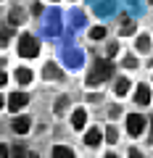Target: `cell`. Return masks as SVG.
I'll return each instance as SVG.
<instances>
[{
    "label": "cell",
    "mask_w": 153,
    "mask_h": 158,
    "mask_svg": "<svg viewBox=\"0 0 153 158\" xmlns=\"http://www.w3.org/2000/svg\"><path fill=\"white\" fill-rule=\"evenodd\" d=\"M111 74H113L111 63H108L106 58H95V63H92V69H90V77H87V87L103 85L106 79H111Z\"/></svg>",
    "instance_id": "obj_1"
},
{
    "label": "cell",
    "mask_w": 153,
    "mask_h": 158,
    "mask_svg": "<svg viewBox=\"0 0 153 158\" xmlns=\"http://www.w3.org/2000/svg\"><path fill=\"white\" fill-rule=\"evenodd\" d=\"M37 53H40V42H37V37H32V34H21V37H19V56H21V58H37Z\"/></svg>",
    "instance_id": "obj_2"
},
{
    "label": "cell",
    "mask_w": 153,
    "mask_h": 158,
    "mask_svg": "<svg viewBox=\"0 0 153 158\" xmlns=\"http://www.w3.org/2000/svg\"><path fill=\"white\" fill-rule=\"evenodd\" d=\"M127 129H130L132 137L142 135V132H145V118H142L140 113H130V116H127Z\"/></svg>",
    "instance_id": "obj_3"
},
{
    "label": "cell",
    "mask_w": 153,
    "mask_h": 158,
    "mask_svg": "<svg viewBox=\"0 0 153 158\" xmlns=\"http://www.w3.org/2000/svg\"><path fill=\"white\" fill-rule=\"evenodd\" d=\"M27 103H29L27 92H11V98H8V108H11V111H21Z\"/></svg>",
    "instance_id": "obj_4"
},
{
    "label": "cell",
    "mask_w": 153,
    "mask_h": 158,
    "mask_svg": "<svg viewBox=\"0 0 153 158\" xmlns=\"http://www.w3.org/2000/svg\"><path fill=\"white\" fill-rule=\"evenodd\" d=\"M29 129H32V118H27V116L13 118V132H16V135H27Z\"/></svg>",
    "instance_id": "obj_5"
},
{
    "label": "cell",
    "mask_w": 153,
    "mask_h": 158,
    "mask_svg": "<svg viewBox=\"0 0 153 158\" xmlns=\"http://www.w3.org/2000/svg\"><path fill=\"white\" fill-rule=\"evenodd\" d=\"M135 103H140V106H148V103H151V87H148V85H137Z\"/></svg>",
    "instance_id": "obj_6"
},
{
    "label": "cell",
    "mask_w": 153,
    "mask_h": 158,
    "mask_svg": "<svg viewBox=\"0 0 153 158\" xmlns=\"http://www.w3.org/2000/svg\"><path fill=\"white\" fill-rule=\"evenodd\" d=\"M85 121H87V111H85V108H77V111L71 113V127H74V129H82Z\"/></svg>",
    "instance_id": "obj_7"
},
{
    "label": "cell",
    "mask_w": 153,
    "mask_h": 158,
    "mask_svg": "<svg viewBox=\"0 0 153 158\" xmlns=\"http://www.w3.org/2000/svg\"><path fill=\"white\" fill-rule=\"evenodd\" d=\"M13 77H16L19 85H29V82L34 79V74H32V69H16V74H13Z\"/></svg>",
    "instance_id": "obj_8"
},
{
    "label": "cell",
    "mask_w": 153,
    "mask_h": 158,
    "mask_svg": "<svg viewBox=\"0 0 153 158\" xmlns=\"http://www.w3.org/2000/svg\"><path fill=\"white\" fill-rule=\"evenodd\" d=\"M50 158H77V156H74V150H69L66 145H56L53 153H50Z\"/></svg>",
    "instance_id": "obj_9"
},
{
    "label": "cell",
    "mask_w": 153,
    "mask_h": 158,
    "mask_svg": "<svg viewBox=\"0 0 153 158\" xmlns=\"http://www.w3.org/2000/svg\"><path fill=\"white\" fill-rule=\"evenodd\" d=\"M100 140H103V135H100V132H98V129H90V132H87V135H85V142H87V145H90V148L100 145Z\"/></svg>",
    "instance_id": "obj_10"
},
{
    "label": "cell",
    "mask_w": 153,
    "mask_h": 158,
    "mask_svg": "<svg viewBox=\"0 0 153 158\" xmlns=\"http://www.w3.org/2000/svg\"><path fill=\"white\" fill-rule=\"evenodd\" d=\"M113 92H116V95H127V92H130V79L119 77V79H116V85H113Z\"/></svg>",
    "instance_id": "obj_11"
},
{
    "label": "cell",
    "mask_w": 153,
    "mask_h": 158,
    "mask_svg": "<svg viewBox=\"0 0 153 158\" xmlns=\"http://www.w3.org/2000/svg\"><path fill=\"white\" fill-rule=\"evenodd\" d=\"M45 77L48 79H61V69H58L56 63H48L45 66Z\"/></svg>",
    "instance_id": "obj_12"
},
{
    "label": "cell",
    "mask_w": 153,
    "mask_h": 158,
    "mask_svg": "<svg viewBox=\"0 0 153 158\" xmlns=\"http://www.w3.org/2000/svg\"><path fill=\"white\" fill-rule=\"evenodd\" d=\"M137 50H140V53H148V50H151V40H148L145 34L137 37Z\"/></svg>",
    "instance_id": "obj_13"
},
{
    "label": "cell",
    "mask_w": 153,
    "mask_h": 158,
    "mask_svg": "<svg viewBox=\"0 0 153 158\" xmlns=\"http://www.w3.org/2000/svg\"><path fill=\"white\" fill-rule=\"evenodd\" d=\"M103 37H106V29H103V27H95V29L90 32V40H92V42H98V40H103Z\"/></svg>",
    "instance_id": "obj_14"
},
{
    "label": "cell",
    "mask_w": 153,
    "mask_h": 158,
    "mask_svg": "<svg viewBox=\"0 0 153 158\" xmlns=\"http://www.w3.org/2000/svg\"><path fill=\"white\" fill-rule=\"evenodd\" d=\"M106 140L108 142H119V132H116V127H108V129H106Z\"/></svg>",
    "instance_id": "obj_15"
},
{
    "label": "cell",
    "mask_w": 153,
    "mask_h": 158,
    "mask_svg": "<svg viewBox=\"0 0 153 158\" xmlns=\"http://www.w3.org/2000/svg\"><path fill=\"white\" fill-rule=\"evenodd\" d=\"M24 21V11L21 8H13V13H11V24H21Z\"/></svg>",
    "instance_id": "obj_16"
},
{
    "label": "cell",
    "mask_w": 153,
    "mask_h": 158,
    "mask_svg": "<svg viewBox=\"0 0 153 158\" xmlns=\"http://www.w3.org/2000/svg\"><path fill=\"white\" fill-rule=\"evenodd\" d=\"M124 66H127V69H135V66H137V61L130 56V58H124Z\"/></svg>",
    "instance_id": "obj_17"
},
{
    "label": "cell",
    "mask_w": 153,
    "mask_h": 158,
    "mask_svg": "<svg viewBox=\"0 0 153 158\" xmlns=\"http://www.w3.org/2000/svg\"><path fill=\"white\" fill-rule=\"evenodd\" d=\"M130 158H145V156H142V153H137L135 148H132V150H130Z\"/></svg>",
    "instance_id": "obj_18"
},
{
    "label": "cell",
    "mask_w": 153,
    "mask_h": 158,
    "mask_svg": "<svg viewBox=\"0 0 153 158\" xmlns=\"http://www.w3.org/2000/svg\"><path fill=\"white\" fill-rule=\"evenodd\" d=\"M24 158H37V153H27V156H24Z\"/></svg>",
    "instance_id": "obj_19"
},
{
    "label": "cell",
    "mask_w": 153,
    "mask_h": 158,
    "mask_svg": "<svg viewBox=\"0 0 153 158\" xmlns=\"http://www.w3.org/2000/svg\"><path fill=\"white\" fill-rule=\"evenodd\" d=\"M106 158H119V156H116V153H108V156Z\"/></svg>",
    "instance_id": "obj_20"
},
{
    "label": "cell",
    "mask_w": 153,
    "mask_h": 158,
    "mask_svg": "<svg viewBox=\"0 0 153 158\" xmlns=\"http://www.w3.org/2000/svg\"><path fill=\"white\" fill-rule=\"evenodd\" d=\"M50 3H58V0H50Z\"/></svg>",
    "instance_id": "obj_21"
},
{
    "label": "cell",
    "mask_w": 153,
    "mask_h": 158,
    "mask_svg": "<svg viewBox=\"0 0 153 158\" xmlns=\"http://www.w3.org/2000/svg\"><path fill=\"white\" fill-rule=\"evenodd\" d=\"M71 3H74V0H71Z\"/></svg>",
    "instance_id": "obj_22"
},
{
    "label": "cell",
    "mask_w": 153,
    "mask_h": 158,
    "mask_svg": "<svg viewBox=\"0 0 153 158\" xmlns=\"http://www.w3.org/2000/svg\"><path fill=\"white\" fill-rule=\"evenodd\" d=\"M151 3H153V0H151Z\"/></svg>",
    "instance_id": "obj_23"
}]
</instances>
